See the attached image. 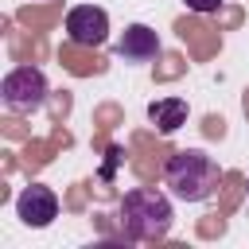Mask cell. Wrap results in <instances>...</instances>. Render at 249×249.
<instances>
[{"mask_svg":"<svg viewBox=\"0 0 249 249\" xmlns=\"http://www.w3.org/2000/svg\"><path fill=\"white\" fill-rule=\"evenodd\" d=\"M117 222H121V233L128 241H160L171 233L175 206L160 187H132L121 198Z\"/></svg>","mask_w":249,"mask_h":249,"instance_id":"6da1fadb","label":"cell"},{"mask_svg":"<svg viewBox=\"0 0 249 249\" xmlns=\"http://www.w3.org/2000/svg\"><path fill=\"white\" fill-rule=\"evenodd\" d=\"M163 183L183 202H206V198H214V191L222 183V163L202 148H183L167 160Z\"/></svg>","mask_w":249,"mask_h":249,"instance_id":"7a4b0ae2","label":"cell"},{"mask_svg":"<svg viewBox=\"0 0 249 249\" xmlns=\"http://www.w3.org/2000/svg\"><path fill=\"white\" fill-rule=\"evenodd\" d=\"M47 93H51V86L39 66H16L0 82V101L8 113H39L47 105Z\"/></svg>","mask_w":249,"mask_h":249,"instance_id":"3957f363","label":"cell"},{"mask_svg":"<svg viewBox=\"0 0 249 249\" xmlns=\"http://www.w3.org/2000/svg\"><path fill=\"white\" fill-rule=\"evenodd\" d=\"M66 39L78 47H101L109 39V16L97 4H74L66 12Z\"/></svg>","mask_w":249,"mask_h":249,"instance_id":"277c9868","label":"cell"},{"mask_svg":"<svg viewBox=\"0 0 249 249\" xmlns=\"http://www.w3.org/2000/svg\"><path fill=\"white\" fill-rule=\"evenodd\" d=\"M16 214L31 230H47L58 218V195L51 187H43V183H31V187H23L16 195Z\"/></svg>","mask_w":249,"mask_h":249,"instance_id":"5b68a950","label":"cell"},{"mask_svg":"<svg viewBox=\"0 0 249 249\" xmlns=\"http://www.w3.org/2000/svg\"><path fill=\"white\" fill-rule=\"evenodd\" d=\"M113 54L124 62H152L160 54V35L148 23H128L121 31V39L113 43Z\"/></svg>","mask_w":249,"mask_h":249,"instance_id":"8992f818","label":"cell"},{"mask_svg":"<svg viewBox=\"0 0 249 249\" xmlns=\"http://www.w3.org/2000/svg\"><path fill=\"white\" fill-rule=\"evenodd\" d=\"M187 117H191V105H187L183 97H156V101L148 105V121H152L163 136L179 132V128L187 124Z\"/></svg>","mask_w":249,"mask_h":249,"instance_id":"52a82bcc","label":"cell"},{"mask_svg":"<svg viewBox=\"0 0 249 249\" xmlns=\"http://www.w3.org/2000/svg\"><path fill=\"white\" fill-rule=\"evenodd\" d=\"M183 4H187L191 12H198V16H210V12H218L226 0H183Z\"/></svg>","mask_w":249,"mask_h":249,"instance_id":"ba28073f","label":"cell"}]
</instances>
